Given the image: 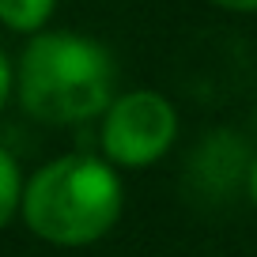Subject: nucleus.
Segmentation results:
<instances>
[{"mask_svg": "<svg viewBox=\"0 0 257 257\" xmlns=\"http://www.w3.org/2000/svg\"><path fill=\"white\" fill-rule=\"evenodd\" d=\"M178 137V113L170 98L152 87H133L102 113V155L110 167H152Z\"/></svg>", "mask_w": 257, "mask_h": 257, "instance_id": "obj_3", "label": "nucleus"}, {"mask_svg": "<svg viewBox=\"0 0 257 257\" xmlns=\"http://www.w3.org/2000/svg\"><path fill=\"white\" fill-rule=\"evenodd\" d=\"M57 0H0V23L16 34H42Z\"/></svg>", "mask_w": 257, "mask_h": 257, "instance_id": "obj_4", "label": "nucleus"}, {"mask_svg": "<svg viewBox=\"0 0 257 257\" xmlns=\"http://www.w3.org/2000/svg\"><path fill=\"white\" fill-rule=\"evenodd\" d=\"M125 208L117 167L98 155H61L38 167L23 189V219L49 246H91L106 238Z\"/></svg>", "mask_w": 257, "mask_h": 257, "instance_id": "obj_2", "label": "nucleus"}, {"mask_svg": "<svg viewBox=\"0 0 257 257\" xmlns=\"http://www.w3.org/2000/svg\"><path fill=\"white\" fill-rule=\"evenodd\" d=\"M212 4H219L227 12H257V0H212Z\"/></svg>", "mask_w": 257, "mask_h": 257, "instance_id": "obj_7", "label": "nucleus"}, {"mask_svg": "<svg viewBox=\"0 0 257 257\" xmlns=\"http://www.w3.org/2000/svg\"><path fill=\"white\" fill-rule=\"evenodd\" d=\"M12 87H16V72H12V61H8V53L0 49V106L8 102Z\"/></svg>", "mask_w": 257, "mask_h": 257, "instance_id": "obj_6", "label": "nucleus"}, {"mask_svg": "<svg viewBox=\"0 0 257 257\" xmlns=\"http://www.w3.org/2000/svg\"><path fill=\"white\" fill-rule=\"evenodd\" d=\"M23 170H19V163L12 159V152H4L0 148V231L16 219V212H23Z\"/></svg>", "mask_w": 257, "mask_h": 257, "instance_id": "obj_5", "label": "nucleus"}, {"mask_svg": "<svg viewBox=\"0 0 257 257\" xmlns=\"http://www.w3.org/2000/svg\"><path fill=\"white\" fill-rule=\"evenodd\" d=\"M246 193H249V201H253V208H257V155H253V163H249V170H246Z\"/></svg>", "mask_w": 257, "mask_h": 257, "instance_id": "obj_8", "label": "nucleus"}, {"mask_svg": "<svg viewBox=\"0 0 257 257\" xmlns=\"http://www.w3.org/2000/svg\"><path fill=\"white\" fill-rule=\"evenodd\" d=\"M117 68L102 42L72 31H42L27 42L16 68V95L46 125H76L110 110Z\"/></svg>", "mask_w": 257, "mask_h": 257, "instance_id": "obj_1", "label": "nucleus"}]
</instances>
